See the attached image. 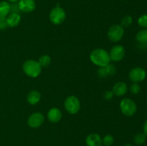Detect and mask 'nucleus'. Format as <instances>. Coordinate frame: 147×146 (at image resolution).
<instances>
[{"instance_id":"9b49d317","label":"nucleus","mask_w":147,"mask_h":146,"mask_svg":"<svg viewBox=\"0 0 147 146\" xmlns=\"http://www.w3.org/2000/svg\"><path fill=\"white\" fill-rule=\"evenodd\" d=\"M18 6L20 10L26 13L32 12L36 8L34 0H20L18 2Z\"/></svg>"},{"instance_id":"4be33fe9","label":"nucleus","mask_w":147,"mask_h":146,"mask_svg":"<svg viewBox=\"0 0 147 146\" xmlns=\"http://www.w3.org/2000/svg\"><path fill=\"white\" fill-rule=\"evenodd\" d=\"M113 142H114V138H113L112 135H106L103 137V140H102V143L105 146H111L113 145Z\"/></svg>"},{"instance_id":"4468645a","label":"nucleus","mask_w":147,"mask_h":146,"mask_svg":"<svg viewBox=\"0 0 147 146\" xmlns=\"http://www.w3.org/2000/svg\"><path fill=\"white\" fill-rule=\"evenodd\" d=\"M112 91H113L114 95L117 96V97L124 95L128 91L127 84L123 82H118L113 85Z\"/></svg>"},{"instance_id":"5701e85b","label":"nucleus","mask_w":147,"mask_h":146,"mask_svg":"<svg viewBox=\"0 0 147 146\" xmlns=\"http://www.w3.org/2000/svg\"><path fill=\"white\" fill-rule=\"evenodd\" d=\"M138 24L144 29H147V14L140 16L138 19Z\"/></svg>"},{"instance_id":"39448f33","label":"nucleus","mask_w":147,"mask_h":146,"mask_svg":"<svg viewBox=\"0 0 147 146\" xmlns=\"http://www.w3.org/2000/svg\"><path fill=\"white\" fill-rule=\"evenodd\" d=\"M64 106L66 111L70 114H77L80 109V102L76 96H69L65 100Z\"/></svg>"},{"instance_id":"9d476101","label":"nucleus","mask_w":147,"mask_h":146,"mask_svg":"<svg viewBox=\"0 0 147 146\" xmlns=\"http://www.w3.org/2000/svg\"><path fill=\"white\" fill-rule=\"evenodd\" d=\"M116 69L113 64H109L103 67H100L97 71L98 76L100 78H106L116 74Z\"/></svg>"},{"instance_id":"a878e982","label":"nucleus","mask_w":147,"mask_h":146,"mask_svg":"<svg viewBox=\"0 0 147 146\" xmlns=\"http://www.w3.org/2000/svg\"><path fill=\"white\" fill-rule=\"evenodd\" d=\"M113 95H114V94H113L112 90L111 91H106L104 92V94H103V97H104L105 100H110L113 98Z\"/></svg>"},{"instance_id":"412c9836","label":"nucleus","mask_w":147,"mask_h":146,"mask_svg":"<svg viewBox=\"0 0 147 146\" xmlns=\"http://www.w3.org/2000/svg\"><path fill=\"white\" fill-rule=\"evenodd\" d=\"M132 22H133V18L129 15H126L122 18L121 20V24L120 25L124 28H128L129 26L131 25Z\"/></svg>"},{"instance_id":"1a4fd4ad","label":"nucleus","mask_w":147,"mask_h":146,"mask_svg":"<svg viewBox=\"0 0 147 146\" xmlns=\"http://www.w3.org/2000/svg\"><path fill=\"white\" fill-rule=\"evenodd\" d=\"M44 122V115H42V113H39V112L32 113L27 119V124L32 128H37V127H40Z\"/></svg>"},{"instance_id":"ddd939ff","label":"nucleus","mask_w":147,"mask_h":146,"mask_svg":"<svg viewBox=\"0 0 147 146\" xmlns=\"http://www.w3.org/2000/svg\"><path fill=\"white\" fill-rule=\"evenodd\" d=\"M86 143L88 146H101L103 144L101 137L96 133L88 135L86 138Z\"/></svg>"},{"instance_id":"0eeeda50","label":"nucleus","mask_w":147,"mask_h":146,"mask_svg":"<svg viewBox=\"0 0 147 146\" xmlns=\"http://www.w3.org/2000/svg\"><path fill=\"white\" fill-rule=\"evenodd\" d=\"M146 72L141 67L132 68L129 73V78L132 82L139 83L146 79Z\"/></svg>"},{"instance_id":"a211bd4d","label":"nucleus","mask_w":147,"mask_h":146,"mask_svg":"<svg viewBox=\"0 0 147 146\" xmlns=\"http://www.w3.org/2000/svg\"><path fill=\"white\" fill-rule=\"evenodd\" d=\"M10 4L7 1H0V17L6 18L10 13Z\"/></svg>"},{"instance_id":"2eb2a0df","label":"nucleus","mask_w":147,"mask_h":146,"mask_svg":"<svg viewBox=\"0 0 147 146\" xmlns=\"http://www.w3.org/2000/svg\"><path fill=\"white\" fill-rule=\"evenodd\" d=\"M7 26L9 27H15L20 24L21 21V16L18 13H11L6 18Z\"/></svg>"},{"instance_id":"b1692460","label":"nucleus","mask_w":147,"mask_h":146,"mask_svg":"<svg viewBox=\"0 0 147 146\" xmlns=\"http://www.w3.org/2000/svg\"><path fill=\"white\" fill-rule=\"evenodd\" d=\"M130 92L133 94H137L138 93L140 92L141 91V86L139 83L133 82L131 84L130 87H129Z\"/></svg>"},{"instance_id":"393cba45","label":"nucleus","mask_w":147,"mask_h":146,"mask_svg":"<svg viewBox=\"0 0 147 146\" xmlns=\"http://www.w3.org/2000/svg\"><path fill=\"white\" fill-rule=\"evenodd\" d=\"M7 19L4 17H0V30H4L7 28Z\"/></svg>"},{"instance_id":"f03ea898","label":"nucleus","mask_w":147,"mask_h":146,"mask_svg":"<svg viewBox=\"0 0 147 146\" xmlns=\"http://www.w3.org/2000/svg\"><path fill=\"white\" fill-rule=\"evenodd\" d=\"M23 72L27 76L32 78L37 77L42 72V67L39 62L34 60H27L22 64Z\"/></svg>"},{"instance_id":"dca6fc26","label":"nucleus","mask_w":147,"mask_h":146,"mask_svg":"<svg viewBox=\"0 0 147 146\" xmlns=\"http://www.w3.org/2000/svg\"><path fill=\"white\" fill-rule=\"evenodd\" d=\"M40 99H41V94L40 92L35 90L30 92L27 97V102L32 105L37 104L40 101Z\"/></svg>"},{"instance_id":"f3484780","label":"nucleus","mask_w":147,"mask_h":146,"mask_svg":"<svg viewBox=\"0 0 147 146\" xmlns=\"http://www.w3.org/2000/svg\"><path fill=\"white\" fill-rule=\"evenodd\" d=\"M136 40L141 45H147V29H143L138 31L136 35Z\"/></svg>"},{"instance_id":"f257e3e1","label":"nucleus","mask_w":147,"mask_h":146,"mask_svg":"<svg viewBox=\"0 0 147 146\" xmlns=\"http://www.w3.org/2000/svg\"><path fill=\"white\" fill-rule=\"evenodd\" d=\"M90 60L92 62L98 67H103L110 64L111 58L109 53L106 50L98 48L93 50L90 54Z\"/></svg>"},{"instance_id":"c85d7f7f","label":"nucleus","mask_w":147,"mask_h":146,"mask_svg":"<svg viewBox=\"0 0 147 146\" xmlns=\"http://www.w3.org/2000/svg\"><path fill=\"white\" fill-rule=\"evenodd\" d=\"M123 146H133V145H132L131 144H130V143H127V144L124 145H123Z\"/></svg>"},{"instance_id":"20e7f679","label":"nucleus","mask_w":147,"mask_h":146,"mask_svg":"<svg viewBox=\"0 0 147 146\" xmlns=\"http://www.w3.org/2000/svg\"><path fill=\"white\" fill-rule=\"evenodd\" d=\"M49 18L53 24L59 25V24H61L65 19L66 13L62 7H60V6H57L50 11Z\"/></svg>"},{"instance_id":"aec40b11","label":"nucleus","mask_w":147,"mask_h":146,"mask_svg":"<svg viewBox=\"0 0 147 146\" xmlns=\"http://www.w3.org/2000/svg\"><path fill=\"white\" fill-rule=\"evenodd\" d=\"M146 139V135L144 133H139L136 134L134 137V142L137 145H141L145 143Z\"/></svg>"},{"instance_id":"6e6552de","label":"nucleus","mask_w":147,"mask_h":146,"mask_svg":"<svg viewBox=\"0 0 147 146\" xmlns=\"http://www.w3.org/2000/svg\"><path fill=\"white\" fill-rule=\"evenodd\" d=\"M109 56L111 60L113 62H120L125 57V48L122 45H115L111 49Z\"/></svg>"},{"instance_id":"f8f14e48","label":"nucleus","mask_w":147,"mask_h":146,"mask_svg":"<svg viewBox=\"0 0 147 146\" xmlns=\"http://www.w3.org/2000/svg\"><path fill=\"white\" fill-rule=\"evenodd\" d=\"M61 111L60 109L57 108V107H53V108L50 109L47 113V119L50 122L53 123H58L62 118Z\"/></svg>"},{"instance_id":"cd10ccee","label":"nucleus","mask_w":147,"mask_h":146,"mask_svg":"<svg viewBox=\"0 0 147 146\" xmlns=\"http://www.w3.org/2000/svg\"><path fill=\"white\" fill-rule=\"evenodd\" d=\"M8 1H10V2H11V3H16V2H17V1H20V0H8Z\"/></svg>"},{"instance_id":"423d86ee","label":"nucleus","mask_w":147,"mask_h":146,"mask_svg":"<svg viewBox=\"0 0 147 146\" xmlns=\"http://www.w3.org/2000/svg\"><path fill=\"white\" fill-rule=\"evenodd\" d=\"M109 40L112 42H118L124 35V29L120 24H114L109 28L107 33Z\"/></svg>"},{"instance_id":"bb28decb","label":"nucleus","mask_w":147,"mask_h":146,"mask_svg":"<svg viewBox=\"0 0 147 146\" xmlns=\"http://www.w3.org/2000/svg\"><path fill=\"white\" fill-rule=\"evenodd\" d=\"M143 131H144V133L146 135V136L147 137V120L144 122V124Z\"/></svg>"},{"instance_id":"c756f323","label":"nucleus","mask_w":147,"mask_h":146,"mask_svg":"<svg viewBox=\"0 0 147 146\" xmlns=\"http://www.w3.org/2000/svg\"><path fill=\"white\" fill-rule=\"evenodd\" d=\"M119 1H124V0H119Z\"/></svg>"},{"instance_id":"7ed1b4c3","label":"nucleus","mask_w":147,"mask_h":146,"mask_svg":"<svg viewBox=\"0 0 147 146\" xmlns=\"http://www.w3.org/2000/svg\"><path fill=\"white\" fill-rule=\"evenodd\" d=\"M120 109L121 113L127 117L134 115L137 111V105L133 100L130 98H124L121 101Z\"/></svg>"},{"instance_id":"6ab92c4d","label":"nucleus","mask_w":147,"mask_h":146,"mask_svg":"<svg viewBox=\"0 0 147 146\" xmlns=\"http://www.w3.org/2000/svg\"><path fill=\"white\" fill-rule=\"evenodd\" d=\"M37 62L42 67H47L51 63V58L48 54H42L40 56Z\"/></svg>"}]
</instances>
